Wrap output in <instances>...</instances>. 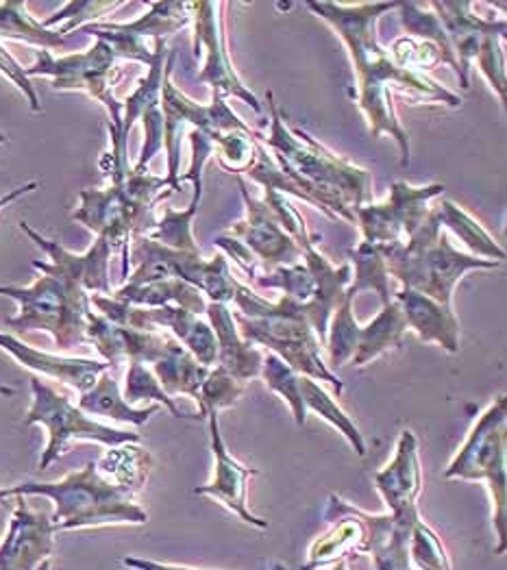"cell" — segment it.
<instances>
[{
	"instance_id": "obj_40",
	"label": "cell",
	"mask_w": 507,
	"mask_h": 570,
	"mask_svg": "<svg viewBox=\"0 0 507 570\" xmlns=\"http://www.w3.org/2000/svg\"><path fill=\"white\" fill-rule=\"evenodd\" d=\"M125 401L129 405L139 403V401H155L157 405L166 407L175 419H187L184 412L177 407L175 399H170L157 377L153 375V371L146 366V364H129V371H127V380H125Z\"/></svg>"
},
{
	"instance_id": "obj_20",
	"label": "cell",
	"mask_w": 507,
	"mask_h": 570,
	"mask_svg": "<svg viewBox=\"0 0 507 570\" xmlns=\"http://www.w3.org/2000/svg\"><path fill=\"white\" fill-rule=\"evenodd\" d=\"M88 344H94L109 368L120 364H146L153 366L166 351L168 335L134 330L118 323L107 321L105 316L92 312L88 316Z\"/></svg>"
},
{
	"instance_id": "obj_2",
	"label": "cell",
	"mask_w": 507,
	"mask_h": 570,
	"mask_svg": "<svg viewBox=\"0 0 507 570\" xmlns=\"http://www.w3.org/2000/svg\"><path fill=\"white\" fill-rule=\"evenodd\" d=\"M271 131H255V140L264 144L281 173L312 200L331 220L355 225V212L369 205L372 173L335 155L303 129H287L273 92L266 95Z\"/></svg>"
},
{
	"instance_id": "obj_21",
	"label": "cell",
	"mask_w": 507,
	"mask_h": 570,
	"mask_svg": "<svg viewBox=\"0 0 507 570\" xmlns=\"http://www.w3.org/2000/svg\"><path fill=\"white\" fill-rule=\"evenodd\" d=\"M323 517L331 527L326 533L312 542L308 551V562L301 570L326 569L340 560H347L349 553H364L367 529L358 517L355 505H351L338 494H329Z\"/></svg>"
},
{
	"instance_id": "obj_30",
	"label": "cell",
	"mask_w": 507,
	"mask_h": 570,
	"mask_svg": "<svg viewBox=\"0 0 507 570\" xmlns=\"http://www.w3.org/2000/svg\"><path fill=\"white\" fill-rule=\"evenodd\" d=\"M431 214L436 216L440 227L451 229L475 257L499 264L506 259V248L454 200H442L440 205L431 207Z\"/></svg>"
},
{
	"instance_id": "obj_35",
	"label": "cell",
	"mask_w": 507,
	"mask_h": 570,
	"mask_svg": "<svg viewBox=\"0 0 507 570\" xmlns=\"http://www.w3.org/2000/svg\"><path fill=\"white\" fill-rule=\"evenodd\" d=\"M203 191H194L187 209L177 212L173 207H164V216L157 220L155 229L146 238L155 239L168 248L184 250V253H201L194 239V218L201 207Z\"/></svg>"
},
{
	"instance_id": "obj_33",
	"label": "cell",
	"mask_w": 507,
	"mask_h": 570,
	"mask_svg": "<svg viewBox=\"0 0 507 570\" xmlns=\"http://www.w3.org/2000/svg\"><path fill=\"white\" fill-rule=\"evenodd\" d=\"M301 394H303V403H305L308 412L319 414L331 428L338 429L360 458L367 455L364 435L360 433L358 425L349 419V414L324 392V387L319 381L303 377L301 380Z\"/></svg>"
},
{
	"instance_id": "obj_36",
	"label": "cell",
	"mask_w": 507,
	"mask_h": 570,
	"mask_svg": "<svg viewBox=\"0 0 507 570\" xmlns=\"http://www.w3.org/2000/svg\"><path fill=\"white\" fill-rule=\"evenodd\" d=\"M153 469V458L148 451L131 446V444H123V446H114V451H109L100 462H98V471L103 475L109 476L111 481L131 488L134 492H139L148 479V473Z\"/></svg>"
},
{
	"instance_id": "obj_43",
	"label": "cell",
	"mask_w": 507,
	"mask_h": 570,
	"mask_svg": "<svg viewBox=\"0 0 507 570\" xmlns=\"http://www.w3.org/2000/svg\"><path fill=\"white\" fill-rule=\"evenodd\" d=\"M125 2H98V0H79V2H66L57 13H52L42 22L45 29H52L59 22H66V27L59 29V33L66 38V33L81 29L86 24L96 22V18L105 16L107 11H114L118 7H123Z\"/></svg>"
},
{
	"instance_id": "obj_46",
	"label": "cell",
	"mask_w": 507,
	"mask_h": 570,
	"mask_svg": "<svg viewBox=\"0 0 507 570\" xmlns=\"http://www.w3.org/2000/svg\"><path fill=\"white\" fill-rule=\"evenodd\" d=\"M125 567L136 570H198L189 569V567H177V564H162V562H153V560H142V558H125L123 560Z\"/></svg>"
},
{
	"instance_id": "obj_10",
	"label": "cell",
	"mask_w": 507,
	"mask_h": 570,
	"mask_svg": "<svg viewBox=\"0 0 507 570\" xmlns=\"http://www.w3.org/2000/svg\"><path fill=\"white\" fill-rule=\"evenodd\" d=\"M116 52L109 45L96 40L92 48L66 57H52L40 48L36 63L25 68L27 77H47L57 92H84L96 98L109 111V136L118 138L123 131V102L111 92L116 79Z\"/></svg>"
},
{
	"instance_id": "obj_25",
	"label": "cell",
	"mask_w": 507,
	"mask_h": 570,
	"mask_svg": "<svg viewBox=\"0 0 507 570\" xmlns=\"http://www.w3.org/2000/svg\"><path fill=\"white\" fill-rule=\"evenodd\" d=\"M205 314L209 318L212 332L216 335V344H218L216 366L225 368L231 377L240 383L260 377L262 364H264V353L255 344L246 342L240 335L230 305L207 303Z\"/></svg>"
},
{
	"instance_id": "obj_44",
	"label": "cell",
	"mask_w": 507,
	"mask_h": 570,
	"mask_svg": "<svg viewBox=\"0 0 507 570\" xmlns=\"http://www.w3.org/2000/svg\"><path fill=\"white\" fill-rule=\"evenodd\" d=\"M0 72H2L22 95L27 96L29 107H31L33 111H42V102H40V96L36 92L33 81L27 77L25 68L11 57V52L2 47V45H0Z\"/></svg>"
},
{
	"instance_id": "obj_39",
	"label": "cell",
	"mask_w": 507,
	"mask_h": 570,
	"mask_svg": "<svg viewBox=\"0 0 507 570\" xmlns=\"http://www.w3.org/2000/svg\"><path fill=\"white\" fill-rule=\"evenodd\" d=\"M408 551H410V562L416 564L418 570H454L451 558L445 544L440 542L438 533L422 519H418L412 524Z\"/></svg>"
},
{
	"instance_id": "obj_11",
	"label": "cell",
	"mask_w": 507,
	"mask_h": 570,
	"mask_svg": "<svg viewBox=\"0 0 507 570\" xmlns=\"http://www.w3.org/2000/svg\"><path fill=\"white\" fill-rule=\"evenodd\" d=\"M175 50H168L166 68H164V86H162V114H164V148L168 155V188L182 190L179 184V164H182V136L185 127H192L214 140L227 131H246L251 129L240 120V116L230 107L223 96H212V102L201 105L184 95L173 81L175 68Z\"/></svg>"
},
{
	"instance_id": "obj_16",
	"label": "cell",
	"mask_w": 507,
	"mask_h": 570,
	"mask_svg": "<svg viewBox=\"0 0 507 570\" xmlns=\"http://www.w3.org/2000/svg\"><path fill=\"white\" fill-rule=\"evenodd\" d=\"M237 188L246 205V218L235 223L227 236L237 239L255 259L271 271L279 266H294L303 259V248L281 225L271 207L248 194V186L242 175H235Z\"/></svg>"
},
{
	"instance_id": "obj_5",
	"label": "cell",
	"mask_w": 507,
	"mask_h": 570,
	"mask_svg": "<svg viewBox=\"0 0 507 570\" xmlns=\"http://www.w3.org/2000/svg\"><path fill=\"white\" fill-rule=\"evenodd\" d=\"M175 191L168 188L166 177L148 173H129L120 184H109L105 190H81V205L72 220L86 225L96 238H103L114 253L123 255V282L129 277V244L139 236H148L157 220L153 209L157 203Z\"/></svg>"
},
{
	"instance_id": "obj_48",
	"label": "cell",
	"mask_w": 507,
	"mask_h": 570,
	"mask_svg": "<svg viewBox=\"0 0 507 570\" xmlns=\"http://www.w3.org/2000/svg\"><path fill=\"white\" fill-rule=\"evenodd\" d=\"M321 570H349V567H347V560H340V562H335V564H331L329 569H321Z\"/></svg>"
},
{
	"instance_id": "obj_8",
	"label": "cell",
	"mask_w": 507,
	"mask_h": 570,
	"mask_svg": "<svg viewBox=\"0 0 507 570\" xmlns=\"http://www.w3.org/2000/svg\"><path fill=\"white\" fill-rule=\"evenodd\" d=\"M507 399L497 396L477 419L460 451L445 469V479L484 481L493 499L497 556L507 549Z\"/></svg>"
},
{
	"instance_id": "obj_12",
	"label": "cell",
	"mask_w": 507,
	"mask_h": 570,
	"mask_svg": "<svg viewBox=\"0 0 507 570\" xmlns=\"http://www.w3.org/2000/svg\"><path fill=\"white\" fill-rule=\"evenodd\" d=\"M33 401L27 412L25 425H42L48 431V444L40 460V471H47L52 462H57L75 440L98 442L105 446H123L138 444L139 435L134 431L114 429L98 423L84 414L66 394L57 392L45 381L31 380Z\"/></svg>"
},
{
	"instance_id": "obj_38",
	"label": "cell",
	"mask_w": 507,
	"mask_h": 570,
	"mask_svg": "<svg viewBox=\"0 0 507 570\" xmlns=\"http://www.w3.org/2000/svg\"><path fill=\"white\" fill-rule=\"evenodd\" d=\"M242 394H244V383L233 380L230 373L221 366L209 368L207 377L198 390L196 419L207 421V416L212 412H221V410H227L231 405H235Z\"/></svg>"
},
{
	"instance_id": "obj_31",
	"label": "cell",
	"mask_w": 507,
	"mask_h": 570,
	"mask_svg": "<svg viewBox=\"0 0 507 570\" xmlns=\"http://www.w3.org/2000/svg\"><path fill=\"white\" fill-rule=\"evenodd\" d=\"M0 38L29 42L45 50L66 47V38L59 31L45 29L42 22L27 11V2L22 0L0 2Z\"/></svg>"
},
{
	"instance_id": "obj_28",
	"label": "cell",
	"mask_w": 507,
	"mask_h": 570,
	"mask_svg": "<svg viewBox=\"0 0 507 570\" xmlns=\"http://www.w3.org/2000/svg\"><path fill=\"white\" fill-rule=\"evenodd\" d=\"M150 371L170 399L185 394L194 401L198 399V390L209 373V368L198 364L196 357L175 337H168L164 355L150 366Z\"/></svg>"
},
{
	"instance_id": "obj_27",
	"label": "cell",
	"mask_w": 507,
	"mask_h": 570,
	"mask_svg": "<svg viewBox=\"0 0 507 570\" xmlns=\"http://www.w3.org/2000/svg\"><path fill=\"white\" fill-rule=\"evenodd\" d=\"M408 332L406 316L401 305L392 298L381 307V312L370 321L367 327L358 330L355 355L351 366H367L372 360L399 348L403 344V335Z\"/></svg>"
},
{
	"instance_id": "obj_42",
	"label": "cell",
	"mask_w": 507,
	"mask_h": 570,
	"mask_svg": "<svg viewBox=\"0 0 507 570\" xmlns=\"http://www.w3.org/2000/svg\"><path fill=\"white\" fill-rule=\"evenodd\" d=\"M392 61L403 68V70H410L416 75H425V70H433L438 68L440 63H445V57H442V50L427 42V40H418V38H399L392 48L388 50Z\"/></svg>"
},
{
	"instance_id": "obj_34",
	"label": "cell",
	"mask_w": 507,
	"mask_h": 570,
	"mask_svg": "<svg viewBox=\"0 0 507 570\" xmlns=\"http://www.w3.org/2000/svg\"><path fill=\"white\" fill-rule=\"evenodd\" d=\"M349 257H351V266H355V273H353V282L349 285L347 294L355 296L358 292L372 289L379 294L383 305L390 303L392 301L390 275L386 271L381 248L369 244V242H360L353 250H349Z\"/></svg>"
},
{
	"instance_id": "obj_15",
	"label": "cell",
	"mask_w": 507,
	"mask_h": 570,
	"mask_svg": "<svg viewBox=\"0 0 507 570\" xmlns=\"http://www.w3.org/2000/svg\"><path fill=\"white\" fill-rule=\"evenodd\" d=\"M192 20L189 2H148V13H144L136 22L118 24V22H92L79 29V33L92 36L96 40L109 45L116 52L118 61H139L150 66L153 50L146 47V38L164 40L170 33L185 29Z\"/></svg>"
},
{
	"instance_id": "obj_4",
	"label": "cell",
	"mask_w": 507,
	"mask_h": 570,
	"mask_svg": "<svg viewBox=\"0 0 507 570\" xmlns=\"http://www.w3.org/2000/svg\"><path fill=\"white\" fill-rule=\"evenodd\" d=\"M11 497H47L55 503L50 521L57 531L88 529L103 524H144L148 514L136 503L131 488L111 481L90 462L81 471L50 481H27L9 488Z\"/></svg>"
},
{
	"instance_id": "obj_22",
	"label": "cell",
	"mask_w": 507,
	"mask_h": 570,
	"mask_svg": "<svg viewBox=\"0 0 507 570\" xmlns=\"http://www.w3.org/2000/svg\"><path fill=\"white\" fill-rule=\"evenodd\" d=\"M374 485L390 510L388 514H410L418 510L416 501L422 490V469L415 431H401L394 458L374 473Z\"/></svg>"
},
{
	"instance_id": "obj_49",
	"label": "cell",
	"mask_w": 507,
	"mask_h": 570,
	"mask_svg": "<svg viewBox=\"0 0 507 570\" xmlns=\"http://www.w3.org/2000/svg\"><path fill=\"white\" fill-rule=\"evenodd\" d=\"M9 497H11V490L9 488H0V503H7Z\"/></svg>"
},
{
	"instance_id": "obj_13",
	"label": "cell",
	"mask_w": 507,
	"mask_h": 570,
	"mask_svg": "<svg viewBox=\"0 0 507 570\" xmlns=\"http://www.w3.org/2000/svg\"><path fill=\"white\" fill-rule=\"evenodd\" d=\"M442 184L410 186L397 181L390 188L386 203L364 205L355 212V225L362 229V238L374 246L406 244L422 227L429 216L431 200L442 196Z\"/></svg>"
},
{
	"instance_id": "obj_45",
	"label": "cell",
	"mask_w": 507,
	"mask_h": 570,
	"mask_svg": "<svg viewBox=\"0 0 507 570\" xmlns=\"http://www.w3.org/2000/svg\"><path fill=\"white\" fill-rule=\"evenodd\" d=\"M214 244L227 253V257H231V259L235 262V266H237L246 277H251V279L257 277V268H260L257 259H255L237 239L230 238L227 234H223V236H218V238L214 239Z\"/></svg>"
},
{
	"instance_id": "obj_41",
	"label": "cell",
	"mask_w": 507,
	"mask_h": 570,
	"mask_svg": "<svg viewBox=\"0 0 507 570\" xmlns=\"http://www.w3.org/2000/svg\"><path fill=\"white\" fill-rule=\"evenodd\" d=\"M214 157L218 164L231 173V175H242L248 170V166L255 159V131H227L216 136L214 140Z\"/></svg>"
},
{
	"instance_id": "obj_29",
	"label": "cell",
	"mask_w": 507,
	"mask_h": 570,
	"mask_svg": "<svg viewBox=\"0 0 507 570\" xmlns=\"http://www.w3.org/2000/svg\"><path fill=\"white\" fill-rule=\"evenodd\" d=\"M111 298L131 305V307H184L192 314H205L207 301L205 296L185 284L182 279H166V282H155V284L129 285L125 284L120 289L111 294Z\"/></svg>"
},
{
	"instance_id": "obj_26",
	"label": "cell",
	"mask_w": 507,
	"mask_h": 570,
	"mask_svg": "<svg viewBox=\"0 0 507 570\" xmlns=\"http://www.w3.org/2000/svg\"><path fill=\"white\" fill-rule=\"evenodd\" d=\"M77 407L88 416H100V419L127 423L134 428L146 425L150 416L162 410V405H150L146 410L129 405L120 392L118 381L114 375H109V371H105L88 392L79 394Z\"/></svg>"
},
{
	"instance_id": "obj_17",
	"label": "cell",
	"mask_w": 507,
	"mask_h": 570,
	"mask_svg": "<svg viewBox=\"0 0 507 570\" xmlns=\"http://www.w3.org/2000/svg\"><path fill=\"white\" fill-rule=\"evenodd\" d=\"M20 229L33 239L45 253L50 262H33V268L40 273H55L61 277H68L70 282L81 285L86 292H96L100 296H111V279H109V259L114 255L111 246L103 238H96L90 250L84 255L70 253L64 248L59 242L48 239L36 232L29 223H20Z\"/></svg>"
},
{
	"instance_id": "obj_19",
	"label": "cell",
	"mask_w": 507,
	"mask_h": 570,
	"mask_svg": "<svg viewBox=\"0 0 507 570\" xmlns=\"http://www.w3.org/2000/svg\"><path fill=\"white\" fill-rule=\"evenodd\" d=\"M9 531L0 544V570H38L55 549V524L45 512H33L18 497Z\"/></svg>"
},
{
	"instance_id": "obj_1",
	"label": "cell",
	"mask_w": 507,
	"mask_h": 570,
	"mask_svg": "<svg viewBox=\"0 0 507 570\" xmlns=\"http://www.w3.org/2000/svg\"><path fill=\"white\" fill-rule=\"evenodd\" d=\"M310 11L323 18L326 24L335 29L342 42L349 48L353 70L358 77V107L367 116L372 138L390 136L399 144L401 164H410V136L403 129L392 92L408 96L415 102L447 105L458 109L461 98L451 90L442 88L438 81L399 68L390 52L379 45L377 22L383 13L399 7V2H305Z\"/></svg>"
},
{
	"instance_id": "obj_3",
	"label": "cell",
	"mask_w": 507,
	"mask_h": 570,
	"mask_svg": "<svg viewBox=\"0 0 507 570\" xmlns=\"http://www.w3.org/2000/svg\"><path fill=\"white\" fill-rule=\"evenodd\" d=\"M233 305L240 309L233 321L246 342L266 346L269 353L277 355L299 375L326 381L335 394H342L344 383L324 364L323 344L294 301L283 294L279 301H269L248 285L240 284Z\"/></svg>"
},
{
	"instance_id": "obj_7",
	"label": "cell",
	"mask_w": 507,
	"mask_h": 570,
	"mask_svg": "<svg viewBox=\"0 0 507 570\" xmlns=\"http://www.w3.org/2000/svg\"><path fill=\"white\" fill-rule=\"evenodd\" d=\"M0 296L18 303V316L7 321L13 332H45L57 348L68 351L88 344V316L92 314L90 294L68 277L42 273L29 287L0 285Z\"/></svg>"
},
{
	"instance_id": "obj_47",
	"label": "cell",
	"mask_w": 507,
	"mask_h": 570,
	"mask_svg": "<svg viewBox=\"0 0 507 570\" xmlns=\"http://www.w3.org/2000/svg\"><path fill=\"white\" fill-rule=\"evenodd\" d=\"M38 188H40V181H29V184H25V186H20V188H16V190L2 194V196H0V212H2L7 205H11L13 200H18V198H22L25 194H31V191L38 190Z\"/></svg>"
},
{
	"instance_id": "obj_18",
	"label": "cell",
	"mask_w": 507,
	"mask_h": 570,
	"mask_svg": "<svg viewBox=\"0 0 507 570\" xmlns=\"http://www.w3.org/2000/svg\"><path fill=\"white\" fill-rule=\"evenodd\" d=\"M207 421H209V438H212V453H214V476L209 483L198 485L194 492L223 503L240 521L257 529H266L269 523L248 510V481L260 471L240 464L227 451V444L221 433L218 412H212Z\"/></svg>"
},
{
	"instance_id": "obj_24",
	"label": "cell",
	"mask_w": 507,
	"mask_h": 570,
	"mask_svg": "<svg viewBox=\"0 0 507 570\" xmlns=\"http://www.w3.org/2000/svg\"><path fill=\"white\" fill-rule=\"evenodd\" d=\"M392 298L401 305L408 330L422 342H433L451 355L460 351V321L451 307L408 287H401Z\"/></svg>"
},
{
	"instance_id": "obj_14",
	"label": "cell",
	"mask_w": 507,
	"mask_h": 570,
	"mask_svg": "<svg viewBox=\"0 0 507 570\" xmlns=\"http://www.w3.org/2000/svg\"><path fill=\"white\" fill-rule=\"evenodd\" d=\"M223 9L225 2H189V13L194 20V55H205L203 70L196 81L209 86L214 95L223 96L225 100L231 96L240 98L251 105L255 114H262L264 107L260 98L244 86L231 63Z\"/></svg>"
},
{
	"instance_id": "obj_6",
	"label": "cell",
	"mask_w": 507,
	"mask_h": 570,
	"mask_svg": "<svg viewBox=\"0 0 507 570\" xmlns=\"http://www.w3.org/2000/svg\"><path fill=\"white\" fill-rule=\"evenodd\" d=\"M386 271L403 287L425 294L445 307H451L454 289L470 271H495L501 264L460 253L429 209L427 220L406 244L379 246Z\"/></svg>"
},
{
	"instance_id": "obj_32",
	"label": "cell",
	"mask_w": 507,
	"mask_h": 570,
	"mask_svg": "<svg viewBox=\"0 0 507 570\" xmlns=\"http://www.w3.org/2000/svg\"><path fill=\"white\" fill-rule=\"evenodd\" d=\"M399 18H401V24L403 29L418 40H427L431 45L442 50V57H445V63L454 68V72L458 75L460 79V86L464 90L470 88V81H466L461 77L460 66H458V59L454 55V50L449 47V40H447V33L436 16V11L427 4H418V2H399Z\"/></svg>"
},
{
	"instance_id": "obj_9",
	"label": "cell",
	"mask_w": 507,
	"mask_h": 570,
	"mask_svg": "<svg viewBox=\"0 0 507 570\" xmlns=\"http://www.w3.org/2000/svg\"><path fill=\"white\" fill-rule=\"evenodd\" d=\"M316 239L321 236H312L301 244L303 259L299 264L279 266L266 275H257L255 282L269 289H281L283 296L294 301L324 348L329 321L349 296L347 289L353 282V266L351 262L333 266L316 248Z\"/></svg>"
},
{
	"instance_id": "obj_37",
	"label": "cell",
	"mask_w": 507,
	"mask_h": 570,
	"mask_svg": "<svg viewBox=\"0 0 507 570\" xmlns=\"http://www.w3.org/2000/svg\"><path fill=\"white\" fill-rule=\"evenodd\" d=\"M260 377L266 381V387L271 392L279 394L290 405L296 425L303 428L305 421H308V410H305L303 394H301V380H303V375L292 371L283 360H279L277 355L266 353Z\"/></svg>"
},
{
	"instance_id": "obj_50",
	"label": "cell",
	"mask_w": 507,
	"mask_h": 570,
	"mask_svg": "<svg viewBox=\"0 0 507 570\" xmlns=\"http://www.w3.org/2000/svg\"><path fill=\"white\" fill-rule=\"evenodd\" d=\"M38 570H50V560H47V562H42V564L38 567Z\"/></svg>"
},
{
	"instance_id": "obj_51",
	"label": "cell",
	"mask_w": 507,
	"mask_h": 570,
	"mask_svg": "<svg viewBox=\"0 0 507 570\" xmlns=\"http://www.w3.org/2000/svg\"><path fill=\"white\" fill-rule=\"evenodd\" d=\"M4 142H7V138H4V134H0V146Z\"/></svg>"
},
{
	"instance_id": "obj_23",
	"label": "cell",
	"mask_w": 507,
	"mask_h": 570,
	"mask_svg": "<svg viewBox=\"0 0 507 570\" xmlns=\"http://www.w3.org/2000/svg\"><path fill=\"white\" fill-rule=\"evenodd\" d=\"M0 348L9 353L18 364H22L29 371H36L40 375H47L50 380L59 381L64 385H70L79 394L88 392L98 377L109 371L107 362L88 360V357H61L38 351L22 340H18L11 333L0 332Z\"/></svg>"
}]
</instances>
